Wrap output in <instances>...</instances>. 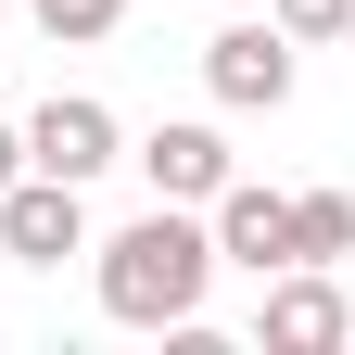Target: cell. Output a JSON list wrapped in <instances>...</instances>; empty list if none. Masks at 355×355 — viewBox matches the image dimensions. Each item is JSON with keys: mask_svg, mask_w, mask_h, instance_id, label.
<instances>
[{"mask_svg": "<svg viewBox=\"0 0 355 355\" xmlns=\"http://www.w3.org/2000/svg\"><path fill=\"white\" fill-rule=\"evenodd\" d=\"M203 292H216V229L191 203H153L102 241V318L114 330H203Z\"/></svg>", "mask_w": 355, "mask_h": 355, "instance_id": "6da1fadb", "label": "cell"}, {"mask_svg": "<svg viewBox=\"0 0 355 355\" xmlns=\"http://www.w3.org/2000/svg\"><path fill=\"white\" fill-rule=\"evenodd\" d=\"M203 89H216L229 114H279V102H292V38L266 26V13L216 26V38H203Z\"/></svg>", "mask_w": 355, "mask_h": 355, "instance_id": "7a4b0ae2", "label": "cell"}, {"mask_svg": "<svg viewBox=\"0 0 355 355\" xmlns=\"http://www.w3.org/2000/svg\"><path fill=\"white\" fill-rule=\"evenodd\" d=\"M254 343L266 355H330V343H355V304L330 292V266H279L266 304H254Z\"/></svg>", "mask_w": 355, "mask_h": 355, "instance_id": "3957f363", "label": "cell"}, {"mask_svg": "<svg viewBox=\"0 0 355 355\" xmlns=\"http://www.w3.org/2000/svg\"><path fill=\"white\" fill-rule=\"evenodd\" d=\"M0 254H26V266H64V254H89V191L76 178H13L0 191Z\"/></svg>", "mask_w": 355, "mask_h": 355, "instance_id": "277c9868", "label": "cell"}, {"mask_svg": "<svg viewBox=\"0 0 355 355\" xmlns=\"http://www.w3.org/2000/svg\"><path fill=\"white\" fill-rule=\"evenodd\" d=\"M26 165H38V178H76V191H89L102 165H127V140H114V114L89 102V89H51V102L26 114Z\"/></svg>", "mask_w": 355, "mask_h": 355, "instance_id": "5b68a950", "label": "cell"}, {"mask_svg": "<svg viewBox=\"0 0 355 355\" xmlns=\"http://www.w3.org/2000/svg\"><path fill=\"white\" fill-rule=\"evenodd\" d=\"M203 229H216V266L279 279V266H292V191H254V178H229V191L203 203Z\"/></svg>", "mask_w": 355, "mask_h": 355, "instance_id": "8992f818", "label": "cell"}, {"mask_svg": "<svg viewBox=\"0 0 355 355\" xmlns=\"http://www.w3.org/2000/svg\"><path fill=\"white\" fill-rule=\"evenodd\" d=\"M127 165L153 178V203H216V191L241 178V165H229V140H216V127H191V114H178V127H153Z\"/></svg>", "mask_w": 355, "mask_h": 355, "instance_id": "52a82bcc", "label": "cell"}, {"mask_svg": "<svg viewBox=\"0 0 355 355\" xmlns=\"http://www.w3.org/2000/svg\"><path fill=\"white\" fill-rule=\"evenodd\" d=\"M355 254V191H292V266H343Z\"/></svg>", "mask_w": 355, "mask_h": 355, "instance_id": "ba28073f", "label": "cell"}, {"mask_svg": "<svg viewBox=\"0 0 355 355\" xmlns=\"http://www.w3.org/2000/svg\"><path fill=\"white\" fill-rule=\"evenodd\" d=\"M266 26L292 51H318V38H355V0H266Z\"/></svg>", "mask_w": 355, "mask_h": 355, "instance_id": "9c48e42d", "label": "cell"}, {"mask_svg": "<svg viewBox=\"0 0 355 355\" xmlns=\"http://www.w3.org/2000/svg\"><path fill=\"white\" fill-rule=\"evenodd\" d=\"M26 13L51 26V38H76V51H89V38H114V26H127V0H26Z\"/></svg>", "mask_w": 355, "mask_h": 355, "instance_id": "30bf717a", "label": "cell"}, {"mask_svg": "<svg viewBox=\"0 0 355 355\" xmlns=\"http://www.w3.org/2000/svg\"><path fill=\"white\" fill-rule=\"evenodd\" d=\"M13 178H26V127H0V191H13Z\"/></svg>", "mask_w": 355, "mask_h": 355, "instance_id": "8fae6325", "label": "cell"}]
</instances>
